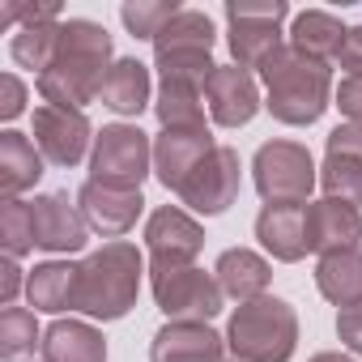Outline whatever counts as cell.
Returning <instances> with one entry per match:
<instances>
[{"mask_svg": "<svg viewBox=\"0 0 362 362\" xmlns=\"http://www.w3.org/2000/svg\"><path fill=\"white\" fill-rule=\"evenodd\" d=\"M111 64H115V56H111L107 26L90 22V18H69V22H60V47H56L52 64L35 77V86H39L43 103L86 111V103L98 98Z\"/></svg>", "mask_w": 362, "mask_h": 362, "instance_id": "obj_1", "label": "cell"}, {"mask_svg": "<svg viewBox=\"0 0 362 362\" xmlns=\"http://www.w3.org/2000/svg\"><path fill=\"white\" fill-rule=\"evenodd\" d=\"M260 81H264V107L273 111L277 124H290V128L315 124L332 107V94H337L332 69L324 60L294 52L290 43L260 69Z\"/></svg>", "mask_w": 362, "mask_h": 362, "instance_id": "obj_2", "label": "cell"}, {"mask_svg": "<svg viewBox=\"0 0 362 362\" xmlns=\"http://www.w3.org/2000/svg\"><path fill=\"white\" fill-rule=\"evenodd\" d=\"M141 277H145V256L136 252V243L111 239V243H103L98 252H90L81 260V273H77V307L73 311H81L90 320H103V324L124 320L136 307Z\"/></svg>", "mask_w": 362, "mask_h": 362, "instance_id": "obj_3", "label": "cell"}, {"mask_svg": "<svg viewBox=\"0 0 362 362\" xmlns=\"http://www.w3.org/2000/svg\"><path fill=\"white\" fill-rule=\"evenodd\" d=\"M298 345V315L286 298L264 294L239 303L226 320V349L235 362H290Z\"/></svg>", "mask_w": 362, "mask_h": 362, "instance_id": "obj_4", "label": "cell"}, {"mask_svg": "<svg viewBox=\"0 0 362 362\" xmlns=\"http://www.w3.org/2000/svg\"><path fill=\"white\" fill-rule=\"evenodd\" d=\"M252 184L264 205H307L320 184V170L298 141H264L252 158Z\"/></svg>", "mask_w": 362, "mask_h": 362, "instance_id": "obj_5", "label": "cell"}, {"mask_svg": "<svg viewBox=\"0 0 362 362\" xmlns=\"http://www.w3.org/2000/svg\"><path fill=\"white\" fill-rule=\"evenodd\" d=\"M290 18L286 0H230L226 5V43L239 69H264L281 47H286V30L281 22Z\"/></svg>", "mask_w": 362, "mask_h": 362, "instance_id": "obj_6", "label": "cell"}, {"mask_svg": "<svg viewBox=\"0 0 362 362\" xmlns=\"http://www.w3.org/2000/svg\"><path fill=\"white\" fill-rule=\"evenodd\" d=\"M153 170V145L136 124H107L90 149V179L115 188H141Z\"/></svg>", "mask_w": 362, "mask_h": 362, "instance_id": "obj_7", "label": "cell"}, {"mask_svg": "<svg viewBox=\"0 0 362 362\" xmlns=\"http://www.w3.org/2000/svg\"><path fill=\"white\" fill-rule=\"evenodd\" d=\"M149 290H153V303L166 320H188V324H209L226 294L218 286L214 273L205 269H166V273H149Z\"/></svg>", "mask_w": 362, "mask_h": 362, "instance_id": "obj_8", "label": "cell"}, {"mask_svg": "<svg viewBox=\"0 0 362 362\" xmlns=\"http://www.w3.org/2000/svg\"><path fill=\"white\" fill-rule=\"evenodd\" d=\"M205 247V226L179 205H162L145 222V252H149V273L166 269H192Z\"/></svg>", "mask_w": 362, "mask_h": 362, "instance_id": "obj_9", "label": "cell"}, {"mask_svg": "<svg viewBox=\"0 0 362 362\" xmlns=\"http://www.w3.org/2000/svg\"><path fill=\"white\" fill-rule=\"evenodd\" d=\"M239 184H243V162H239V149L230 145H218L192 175L188 184L179 188L175 197L184 201L192 214H205V218H218L226 214L235 201H239Z\"/></svg>", "mask_w": 362, "mask_h": 362, "instance_id": "obj_10", "label": "cell"}, {"mask_svg": "<svg viewBox=\"0 0 362 362\" xmlns=\"http://www.w3.org/2000/svg\"><path fill=\"white\" fill-rule=\"evenodd\" d=\"M35 145L52 166H77L86 162V153L94 149V128L86 119V111H69V107H35Z\"/></svg>", "mask_w": 362, "mask_h": 362, "instance_id": "obj_11", "label": "cell"}, {"mask_svg": "<svg viewBox=\"0 0 362 362\" xmlns=\"http://www.w3.org/2000/svg\"><path fill=\"white\" fill-rule=\"evenodd\" d=\"M320 188H324V197L362 209V128L358 124H337L328 132Z\"/></svg>", "mask_w": 362, "mask_h": 362, "instance_id": "obj_12", "label": "cell"}, {"mask_svg": "<svg viewBox=\"0 0 362 362\" xmlns=\"http://www.w3.org/2000/svg\"><path fill=\"white\" fill-rule=\"evenodd\" d=\"M218 149L209 128H162L153 141V175L166 192H179L188 175Z\"/></svg>", "mask_w": 362, "mask_h": 362, "instance_id": "obj_13", "label": "cell"}, {"mask_svg": "<svg viewBox=\"0 0 362 362\" xmlns=\"http://www.w3.org/2000/svg\"><path fill=\"white\" fill-rule=\"evenodd\" d=\"M81 218L90 222L94 235L103 239H119L136 226V218L145 214V197L141 188H115V184H98V179H86L77 192Z\"/></svg>", "mask_w": 362, "mask_h": 362, "instance_id": "obj_14", "label": "cell"}, {"mask_svg": "<svg viewBox=\"0 0 362 362\" xmlns=\"http://www.w3.org/2000/svg\"><path fill=\"white\" fill-rule=\"evenodd\" d=\"M35 214V243L52 256H73L90 239V222L81 218V205L69 201V192H43L30 201Z\"/></svg>", "mask_w": 362, "mask_h": 362, "instance_id": "obj_15", "label": "cell"}, {"mask_svg": "<svg viewBox=\"0 0 362 362\" xmlns=\"http://www.w3.org/2000/svg\"><path fill=\"white\" fill-rule=\"evenodd\" d=\"M205 103H209V119L218 128H243L264 107L256 77L247 69H239V64H218L214 69V77L205 86Z\"/></svg>", "mask_w": 362, "mask_h": 362, "instance_id": "obj_16", "label": "cell"}, {"mask_svg": "<svg viewBox=\"0 0 362 362\" xmlns=\"http://www.w3.org/2000/svg\"><path fill=\"white\" fill-rule=\"evenodd\" d=\"M362 243V209L320 197L307 201V252L332 256V252H354Z\"/></svg>", "mask_w": 362, "mask_h": 362, "instance_id": "obj_17", "label": "cell"}, {"mask_svg": "<svg viewBox=\"0 0 362 362\" xmlns=\"http://www.w3.org/2000/svg\"><path fill=\"white\" fill-rule=\"evenodd\" d=\"M149 362H226V337L209 324L166 320L149 341Z\"/></svg>", "mask_w": 362, "mask_h": 362, "instance_id": "obj_18", "label": "cell"}, {"mask_svg": "<svg viewBox=\"0 0 362 362\" xmlns=\"http://www.w3.org/2000/svg\"><path fill=\"white\" fill-rule=\"evenodd\" d=\"M256 239L273 260L298 264L307 256V205H264L256 214Z\"/></svg>", "mask_w": 362, "mask_h": 362, "instance_id": "obj_19", "label": "cell"}, {"mask_svg": "<svg viewBox=\"0 0 362 362\" xmlns=\"http://www.w3.org/2000/svg\"><path fill=\"white\" fill-rule=\"evenodd\" d=\"M214 277L222 286L226 298L235 303H252V298H264L269 294V281H273V264L252 252V247H226L214 264Z\"/></svg>", "mask_w": 362, "mask_h": 362, "instance_id": "obj_20", "label": "cell"}, {"mask_svg": "<svg viewBox=\"0 0 362 362\" xmlns=\"http://www.w3.org/2000/svg\"><path fill=\"white\" fill-rule=\"evenodd\" d=\"M43 153L30 136L5 128L0 132V197L5 201H18L26 188L39 184V175H43Z\"/></svg>", "mask_w": 362, "mask_h": 362, "instance_id": "obj_21", "label": "cell"}, {"mask_svg": "<svg viewBox=\"0 0 362 362\" xmlns=\"http://www.w3.org/2000/svg\"><path fill=\"white\" fill-rule=\"evenodd\" d=\"M153 98V81H149V69L132 56L115 60L103 77V90H98V103L115 115H141Z\"/></svg>", "mask_w": 362, "mask_h": 362, "instance_id": "obj_22", "label": "cell"}, {"mask_svg": "<svg viewBox=\"0 0 362 362\" xmlns=\"http://www.w3.org/2000/svg\"><path fill=\"white\" fill-rule=\"evenodd\" d=\"M43 362H107V337L86 320H56L43 328Z\"/></svg>", "mask_w": 362, "mask_h": 362, "instance_id": "obj_23", "label": "cell"}, {"mask_svg": "<svg viewBox=\"0 0 362 362\" xmlns=\"http://www.w3.org/2000/svg\"><path fill=\"white\" fill-rule=\"evenodd\" d=\"M77 273H81V264H69V260L35 264L30 277H26V298H30V307H35V311H47V315L73 311V307H77Z\"/></svg>", "mask_w": 362, "mask_h": 362, "instance_id": "obj_24", "label": "cell"}, {"mask_svg": "<svg viewBox=\"0 0 362 362\" xmlns=\"http://www.w3.org/2000/svg\"><path fill=\"white\" fill-rule=\"evenodd\" d=\"M214 18L205 9H179L153 39V56H214Z\"/></svg>", "mask_w": 362, "mask_h": 362, "instance_id": "obj_25", "label": "cell"}, {"mask_svg": "<svg viewBox=\"0 0 362 362\" xmlns=\"http://www.w3.org/2000/svg\"><path fill=\"white\" fill-rule=\"evenodd\" d=\"M345 35H349V26L337 13H324V9H303L290 22V47L303 52V56H311V60H324V64L337 60Z\"/></svg>", "mask_w": 362, "mask_h": 362, "instance_id": "obj_26", "label": "cell"}, {"mask_svg": "<svg viewBox=\"0 0 362 362\" xmlns=\"http://www.w3.org/2000/svg\"><path fill=\"white\" fill-rule=\"evenodd\" d=\"M315 286L328 303L337 307H349L362 298V252H332V256H320L315 264Z\"/></svg>", "mask_w": 362, "mask_h": 362, "instance_id": "obj_27", "label": "cell"}, {"mask_svg": "<svg viewBox=\"0 0 362 362\" xmlns=\"http://www.w3.org/2000/svg\"><path fill=\"white\" fill-rule=\"evenodd\" d=\"M153 115L162 128H209L205 124V90L188 81H158Z\"/></svg>", "mask_w": 362, "mask_h": 362, "instance_id": "obj_28", "label": "cell"}, {"mask_svg": "<svg viewBox=\"0 0 362 362\" xmlns=\"http://www.w3.org/2000/svg\"><path fill=\"white\" fill-rule=\"evenodd\" d=\"M60 22H64V18H56V22H35V26H18V35L9 39L13 64H18V69H30V73L39 77V73L52 64L56 47H60Z\"/></svg>", "mask_w": 362, "mask_h": 362, "instance_id": "obj_29", "label": "cell"}, {"mask_svg": "<svg viewBox=\"0 0 362 362\" xmlns=\"http://www.w3.org/2000/svg\"><path fill=\"white\" fill-rule=\"evenodd\" d=\"M35 345H43V328L30 307H5L0 311V358H22Z\"/></svg>", "mask_w": 362, "mask_h": 362, "instance_id": "obj_30", "label": "cell"}, {"mask_svg": "<svg viewBox=\"0 0 362 362\" xmlns=\"http://www.w3.org/2000/svg\"><path fill=\"white\" fill-rule=\"evenodd\" d=\"M0 247L5 256L22 260L26 252H35V214L26 201H0Z\"/></svg>", "mask_w": 362, "mask_h": 362, "instance_id": "obj_31", "label": "cell"}, {"mask_svg": "<svg viewBox=\"0 0 362 362\" xmlns=\"http://www.w3.org/2000/svg\"><path fill=\"white\" fill-rule=\"evenodd\" d=\"M184 9V5H175V0H128V5L119 9V18H124V26H128V35L132 39H158V30Z\"/></svg>", "mask_w": 362, "mask_h": 362, "instance_id": "obj_32", "label": "cell"}, {"mask_svg": "<svg viewBox=\"0 0 362 362\" xmlns=\"http://www.w3.org/2000/svg\"><path fill=\"white\" fill-rule=\"evenodd\" d=\"M337 337L345 349L362 354V298L349 303V307H337Z\"/></svg>", "mask_w": 362, "mask_h": 362, "instance_id": "obj_33", "label": "cell"}, {"mask_svg": "<svg viewBox=\"0 0 362 362\" xmlns=\"http://www.w3.org/2000/svg\"><path fill=\"white\" fill-rule=\"evenodd\" d=\"M332 103L341 107L345 124H358V128H362V77H345V81L337 86Z\"/></svg>", "mask_w": 362, "mask_h": 362, "instance_id": "obj_34", "label": "cell"}, {"mask_svg": "<svg viewBox=\"0 0 362 362\" xmlns=\"http://www.w3.org/2000/svg\"><path fill=\"white\" fill-rule=\"evenodd\" d=\"M26 111V86L18 73H5L0 77V119H18Z\"/></svg>", "mask_w": 362, "mask_h": 362, "instance_id": "obj_35", "label": "cell"}, {"mask_svg": "<svg viewBox=\"0 0 362 362\" xmlns=\"http://www.w3.org/2000/svg\"><path fill=\"white\" fill-rule=\"evenodd\" d=\"M332 64L345 77H362V26H349V35H345V43H341V52H337Z\"/></svg>", "mask_w": 362, "mask_h": 362, "instance_id": "obj_36", "label": "cell"}, {"mask_svg": "<svg viewBox=\"0 0 362 362\" xmlns=\"http://www.w3.org/2000/svg\"><path fill=\"white\" fill-rule=\"evenodd\" d=\"M22 286H26V277H22V264H18L13 256H5V260H0V303H5V307H18V294H22Z\"/></svg>", "mask_w": 362, "mask_h": 362, "instance_id": "obj_37", "label": "cell"}, {"mask_svg": "<svg viewBox=\"0 0 362 362\" xmlns=\"http://www.w3.org/2000/svg\"><path fill=\"white\" fill-rule=\"evenodd\" d=\"M311 362H354V358H349V354H332V349H328V354H315Z\"/></svg>", "mask_w": 362, "mask_h": 362, "instance_id": "obj_38", "label": "cell"}, {"mask_svg": "<svg viewBox=\"0 0 362 362\" xmlns=\"http://www.w3.org/2000/svg\"><path fill=\"white\" fill-rule=\"evenodd\" d=\"M230 362H235V358H230Z\"/></svg>", "mask_w": 362, "mask_h": 362, "instance_id": "obj_39", "label": "cell"}]
</instances>
